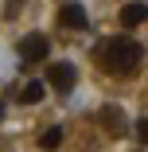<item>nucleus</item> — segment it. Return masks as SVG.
<instances>
[{
	"label": "nucleus",
	"instance_id": "obj_9",
	"mask_svg": "<svg viewBox=\"0 0 148 152\" xmlns=\"http://www.w3.org/2000/svg\"><path fill=\"white\" fill-rule=\"evenodd\" d=\"M144 137H148V117H136V140L144 144Z\"/></svg>",
	"mask_w": 148,
	"mask_h": 152
},
{
	"label": "nucleus",
	"instance_id": "obj_7",
	"mask_svg": "<svg viewBox=\"0 0 148 152\" xmlns=\"http://www.w3.org/2000/svg\"><path fill=\"white\" fill-rule=\"evenodd\" d=\"M43 94H47L43 82H27V86L20 90V102H23V105H35V102H43Z\"/></svg>",
	"mask_w": 148,
	"mask_h": 152
},
{
	"label": "nucleus",
	"instance_id": "obj_1",
	"mask_svg": "<svg viewBox=\"0 0 148 152\" xmlns=\"http://www.w3.org/2000/svg\"><path fill=\"white\" fill-rule=\"evenodd\" d=\"M94 63L109 74H129L144 63V47L133 43L129 35H113V39H101L94 47Z\"/></svg>",
	"mask_w": 148,
	"mask_h": 152
},
{
	"label": "nucleus",
	"instance_id": "obj_2",
	"mask_svg": "<svg viewBox=\"0 0 148 152\" xmlns=\"http://www.w3.org/2000/svg\"><path fill=\"white\" fill-rule=\"evenodd\" d=\"M43 82H51L58 94H70V90H74V82H78V70H74V63H51Z\"/></svg>",
	"mask_w": 148,
	"mask_h": 152
},
{
	"label": "nucleus",
	"instance_id": "obj_6",
	"mask_svg": "<svg viewBox=\"0 0 148 152\" xmlns=\"http://www.w3.org/2000/svg\"><path fill=\"white\" fill-rule=\"evenodd\" d=\"M98 121H101L109 133H121V129H125V117H121V109H117V105H105V109L98 113Z\"/></svg>",
	"mask_w": 148,
	"mask_h": 152
},
{
	"label": "nucleus",
	"instance_id": "obj_4",
	"mask_svg": "<svg viewBox=\"0 0 148 152\" xmlns=\"http://www.w3.org/2000/svg\"><path fill=\"white\" fill-rule=\"evenodd\" d=\"M58 20H63V27H74V31H86V27H90V20H86V8H82V4H63Z\"/></svg>",
	"mask_w": 148,
	"mask_h": 152
},
{
	"label": "nucleus",
	"instance_id": "obj_5",
	"mask_svg": "<svg viewBox=\"0 0 148 152\" xmlns=\"http://www.w3.org/2000/svg\"><path fill=\"white\" fill-rule=\"evenodd\" d=\"M144 16H148L144 0H133V4H125V8H121V23H125V27H140V23H144Z\"/></svg>",
	"mask_w": 148,
	"mask_h": 152
},
{
	"label": "nucleus",
	"instance_id": "obj_3",
	"mask_svg": "<svg viewBox=\"0 0 148 152\" xmlns=\"http://www.w3.org/2000/svg\"><path fill=\"white\" fill-rule=\"evenodd\" d=\"M47 51H51V43H47V35H39V31H31V35L20 39V58H23V63H43Z\"/></svg>",
	"mask_w": 148,
	"mask_h": 152
},
{
	"label": "nucleus",
	"instance_id": "obj_8",
	"mask_svg": "<svg viewBox=\"0 0 148 152\" xmlns=\"http://www.w3.org/2000/svg\"><path fill=\"white\" fill-rule=\"evenodd\" d=\"M58 144H63V129H58V125H51L43 137H39V148H47V152H55Z\"/></svg>",
	"mask_w": 148,
	"mask_h": 152
}]
</instances>
